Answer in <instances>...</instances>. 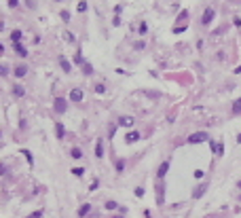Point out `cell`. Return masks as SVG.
Masks as SVG:
<instances>
[{"mask_svg": "<svg viewBox=\"0 0 241 218\" xmlns=\"http://www.w3.org/2000/svg\"><path fill=\"white\" fill-rule=\"evenodd\" d=\"M188 144H201V142H209V135L205 133V131H195L188 135V140H186Z\"/></svg>", "mask_w": 241, "mask_h": 218, "instance_id": "1", "label": "cell"}, {"mask_svg": "<svg viewBox=\"0 0 241 218\" xmlns=\"http://www.w3.org/2000/svg\"><path fill=\"white\" fill-rule=\"evenodd\" d=\"M214 17H216V11L209 6V9H205V13L201 15V23H203V26H209V23L214 21Z\"/></svg>", "mask_w": 241, "mask_h": 218, "instance_id": "2", "label": "cell"}, {"mask_svg": "<svg viewBox=\"0 0 241 218\" xmlns=\"http://www.w3.org/2000/svg\"><path fill=\"white\" fill-rule=\"evenodd\" d=\"M53 108H55V112H57V114H64V112L68 110V102H66L64 97H55V104H53Z\"/></svg>", "mask_w": 241, "mask_h": 218, "instance_id": "3", "label": "cell"}, {"mask_svg": "<svg viewBox=\"0 0 241 218\" xmlns=\"http://www.w3.org/2000/svg\"><path fill=\"white\" fill-rule=\"evenodd\" d=\"M169 165H171L169 161H163V163L159 165V170H157V178H159V180H163V178L167 176V172H169Z\"/></svg>", "mask_w": 241, "mask_h": 218, "instance_id": "4", "label": "cell"}, {"mask_svg": "<svg viewBox=\"0 0 241 218\" xmlns=\"http://www.w3.org/2000/svg\"><path fill=\"white\" fill-rule=\"evenodd\" d=\"M116 123H119L121 127H133V125H136V119H133V117H125V114H123V117H119V121H116Z\"/></svg>", "mask_w": 241, "mask_h": 218, "instance_id": "5", "label": "cell"}, {"mask_svg": "<svg viewBox=\"0 0 241 218\" xmlns=\"http://www.w3.org/2000/svg\"><path fill=\"white\" fill-rule=\"evenodd\" d=\"M163 201H165V188H163V184L159 180V184H157V203L163 206Z\"/></svg>", "mask_w": 241, "mask_h": 218, "instance_id": "6", "label": "cell"}, {"mask_svg": "<svg viewBox=\"0 0 241 218\" xmlns=\"http://www.w3.org/2000/svg\"><path fill=\"white\" fill-rule=\"evenodd\" d=\"M205 191H207V184H205V182H203V184H199V186L193 191V199H201V197L205 195Z\"/></svg>", "mask_w": 241, "mask_h": 218, "instance_id": "7", "label": "cell"}, {"mask_svg": "<svg viewBox=\"0 0 241 218\" xmlns=\"http://www.w3.org/2000/svg\"><path fill=\"white\" fill-rule=\"evenodd\" d=\"M140 140V131H129L127 135H125V142L127 144H133V142H138Z\"/></svg>", "mask_w": 241, "mask_h": 218, "instance_id": "8", "label": "cell"}, {"mask_svg": "<svg viewBox=\"0 0 241 218\" xmlns=\"http://www.w3.org/2000/svg\"><path fill=\"white\" fill-rule=\"evenodd\" d=\"M59 66H61L64 72H72V66H70V62H68L64 55H59Z\"/></svg>", "mask_w": 241, "mask_h": 218, "instance_id": "9", "label": "cell"}, {"mask_svg": "<svg viewBox=\"0 0 241 218\" xmlns=\"http://www.w3.org/2000/svg\"><path fill=\"white\" fill-rule=\"evenodd\" d=\"M70 100L72 102H83V91L81 89H72L70 91Z\"/></svg>", "mask_w": 241, "mask_h": 218, "instance_id": "10", "label": "cell"}, {"mask_svg": "<svg viewBox=\"0 0 241 218\" xmlns=\"http://www.w3.org/2000/svg\"><path fill=\"white\" fill-rule=\"evenodd\" d=\"M55 135H57V140H64V135H66L64 123H55Z\"/></svg>", "mask_w": 241, "mask_h": 218, "instance_id": "11", "label": "cell"}, {"mask_svg": "<svg viewBox=\"0 0 241 218\" xmlns=\"http://www.w3.org/2000/svg\"><path fill=\"white\" fill-rule=\"evenodd\" d=\"M95 157H97V159L104 157V140H97V142H95Z\"/></svg>", "mask_w": 241, "mask_h": 218, "instance_id": "12", "label": "cell"}, {"mask_svg": "<svg viewBox=\"0 0 241 218\" xmlns=\"http://www.w3.org/2000/svg\"><path fill=\"white\" fill-rule=\"evenodd\" d=\"M13 49H15V51H17V55H21V57H26V55H28V49H26L21 43H15V44H13Z\"/></svg>", "mask_w": 241, "mask_h": 218, "instance_id": "13", "label": "cell"}, {"mask_svg": "<svg viewBox=\"0 0 241 218\" xmlns=\"http://www.w3.org/2000/svg\"><path fill=\"white\" fill-rule=\"evenodd\" d=\"M89 212H91V203H83V206L78 208V216H81V218H83V216H87Z\"/></svg>", "mask_w": 241, "mask_h": 218, "instance_id": "14", "label": "cell"}, {"mask_svg": "<svg viewBox=\"0 0 241 218\" xmlns=\"http://www.w3.org/2000/svg\"><path fill=\"white\" fill-rule=\"evenodd\" d=\"M26 74H28V68H26V66H17V68H15V76H17V79H23Z\"/></svg>", "mask_w": 241, "mask_h": 218, "instance_id": "15", "label": "cell"}, {"mask_svg": "<svg viewBox=\"0 0 241 218\" xmlns=\"http://www.w3.org/2000/svg\"><path fill=\"white\" fill-rule=\"evenodd\" d=\"M21 36H23V34H21V30H13V32H11V40H13V44H15V43H21Z\"/></svg>", "mask_w": 241, "mask_h": 218, "instance_id": "16", "label": "cell"}, {"mask_svg": "<svg viewBox=\"0 0 241 218\" xmlns=\"http://www.w3.org/2000/svg\"><path fill=\"white\" fill-rule=\"evenodd\" d=\"M13 95H15V97H23V95H26V89L21 87V85H15V87H13Z\"/></svg>", "mask_w": 241, "mask_h": 218, "instance_id": "17", "label": "cell"}, {"mask_svg": "<svg viewBox=\"0 0 241 218\" xmlns=\"http://www.w3.org/2000/svg\"><path fill=\"white\" fill-rule=\"evenodd\" d=\"M81 68H83V74H87V76H91V74H93V66H91L89 62H85Z\"/></svg>", "mask_w": 241, "mask_h": 218, "instance_id": "18", "label": "cell"}, {"mask_svg": "<svg viewBox=\"0 0 241 218\" xmlns=\"http://www.w3.org/2000/svg\"><path fill=\"white\" fill-rule=\"evenodd\" d=\"M233 114H241V97L233 102Z\"/></svg>", "mask_w": 241, "mask_h": 218, "instance_id": "19", "label": "cell"}, {"mask_svg": "<svg viewBox=\"0 0 241 218\" xmlns=\"http://www.w3.org/2000/svg\"><path fill=\"white\" fill-rule=\"evenodd\" d=\"M119 208H121V206H119L116 201H112V199H110V201H106V210H110V212H112V210H119Z\"/></svg>", "mask_w": 241, "mask_h": 218, "instance_id": "20", "label": "cell"}, {"mask_svg": "<svg viewBox=\"0 0 241 218\" xmlns=\"http://www.w3.org/2000/svg\"><path fill=\"white\" fill-rule=\"evenodd\" d=\"M64 38H66V43H70V44H74V40H76V36L72 32H64Z\"/></svg>", "mask_w": 241, "mask_h": 218, "instance_id": "21", "label": "cell"}, {"mask_svg": "<svg viewBox=\"0 0 241 218\" xmlns=\"http://www.w3.org/2000/svg\"><path fill=\"white\" fill-rule=\"evenodd\" d=\"M184 19H188V11H186V9L178 13V17H176V21H184Z\"/></svg>", "mask_w": 241, "mask_h": 218, "instance_id": "22", "label": "cell"}, {"mask_svg": "<svg viewBox=\"0 0 241 218\" xmlns=\"http://www.w3.org/2000/svg\"><path fill=\"white\" fill-rule=\"evenodd\" d=\"M74 64H78V66H83V64H85V57H83V53H81V51L74 55Z\"/></svg>", "mask_w": 241, "mask_h": 218, "instance_id": "23", "label": "cell"}, {"mask_svg": "<svg viewBox=\"0 0 241 218\" xmlns=\"http://www.w3.org/2000/svg\"><path fill=\"white\" fill-rule=\"evenodd\" d=\"M114 167H116V172H119V174H123V170H125V159H119Z\"/></svg>", "mask_w": 241, "mask_h": 218, "instance_id": "24", "label": "cell"}, {"mask_svg": "<svg viewBox=\"0 0 241 218\" xmlns=\"http://www.w3.org/2000/svg\"><path fill=\"white\" fill-rule=\"evenodd\" d=\"M43 216H45V212H43V210H34L32 214H28L26 218H43Z\"/></svg>", "mask_w": 241, "mask_h": 218, "instance_id": "25", "label": "cell"}, {"mask_svg": "<svg viewBox=\"0 0 241 218\" xmlns=\"http://www.w3.org/2000/svg\"><path fill=\"white\" fill-rule=\"evenodd\" d=\"M21 153H23V157H26V161H28V163L32 165V163H34V157H32V153H30V150H21Z\"/></svg>", "mask_w": 241, "mask_h": 218, "instance_id": "26", "label": "cell"}, {"mask_svg": "<svg viewBox=\"0 0 241 218\" xmlns=\"http://www.w3.org/2000/svg\"><path fill=\"white\" fill-rule=\"evenodd\" d=\"M72 157L74 159H83V150L81 148H72Z\"/></svg>", "mask_w": 241, "mask_h": 218, "instance_id": "27", "label": "cell"}, {"mask_svg": "<svg viewBox=\"0 0 241 218\" xmlns=\"http://www.w3.org/2000/svg\"><path fill=\"white\" fill-rule=\"evenodd\" d=\"M76 9H78V13H85V11H87V2H85V0H81Z\"/></svg>", "mask_w": 241, "mask_h": 218, "instance_id": "28", "label": "cell"}, {"mask_svg": "<svg viewBox=\"0 0 241 218\" xmlns=\"http://www.w3.org/2000/svg\"><path fill=\"white\" fill-rule=\"evenodd\" d=\"M72 174L76 176V178H81V176L85 174V170H83V167H74V170H72Z\"/></svg>", "mask_w": 241, "mask_h": 218, "instance_id": "29", "label": "cell"}, {"mask_svg": "<svg viewBox=\"0 0 241 218\" xmlns=\"http://www.w3.org/2000/svg\"><path fill=\"white\" fill-rule=\"evenodd\" d=\"M216 155H218V157H222V155H224V144H222V142L218 144V148H216Z\"/></svg>", "mask_w": 241, "mask_h": 218, "instance_id": "30", "label": "cell"}, {"mask_svg": "<svg viewBox=\"0 0 241 218\" xmlns=\"http://www.w3.org/2000/svg\"><path fill=\"white\" fill-rule=\"evenodd\" d=\"M59 17H61L64 21H70V13H68V11H61V13H59Z\"/></svg>", "mask_w": 241, "mask_h": 218, "instance_id": "31", "label": "cell"}, {"mask_svg": "<svg viewBox=\"0 0 241 218\" xmlns=\"http://www.w3.org/2000/svg\"><path fill=\"white\" fill-rule=\"evenodd\" d=\"M203 176H205V172H203V170H195V178H197V180H201Z\"/></svg>", "mask_w": 241, "mask_h": 218, "instance_id": "32", "label": "cell"}, {"mask_svg": "<svg viewBox=\"0 0 241 218\" xmlns=\"http://www.w3.org/2000/svg\"><path fill=\"white\" fill-rule=\"evenodd\" d=\"M184 30H186V26H178V28H174V32H176V34H182Z\"/></svg>", "mask_w": 241, "mask_h": 218, "instance_id": "33", "label": "cell"}, {"mask_svg": "<svg viewBox=\"0 0 241 218\" xmlns=\"http://www.w3.org/2000/svg\"><path fill=\"white\" fill-rule=\"evenodd\" d=\"M136 197H144V188H142V186L136 188Z\"/></svg>", "mask_w": 241, "mask_h": 218, "instance_id": "34", "label": "cell"}, {"mask_svg": "<svg viewBox=\"0 0 241 218\" xmlns=\"http://www.w3.org/2000/svg\"><path fill=\"white\" fill-rule=\"evenodd\" d=\"M9 6H11V9H17V6H19V0H9Z\"/></svg>", "mask_w": 241, "mask_h": 218, "instance_id": "35", "label": "cell"}, {"mask_svg": "<svg viewBox=\"0 0 241 218\" xmlns=\"http://www.w3.org/2000/svg\"><path fill=\"white\" fill-rule=\"evenodd\" d=\"M9 74V68L6 66H0V76H6Z\"/></svg>", "mask_w": 241, "mask_h": 218, "instance_id": "36", "label": "cell"}, {"mask_svg": "<svg viewBox=\"0 0 241 218\" xmlns=\"http://www.w3.org/2000/svg\"><path fill=\"white\" fill-rule=\"evenodd\" d=\"M146 30H148V26L142 21V23H140V34H146Z\"/></svg>", "mask_w": 241, "mask_h": 218, "instance_id": "37", "label": "cell"}, {"mask_svg": "<svg viewBox=\"0 0 241 218\" xmlns=\"http://www.w3.org/2000/svg\"><path fill=\"white\" fill-rule=\"evenodd\" d=\"M95 91H97V93H104V91H106V87L99 83V85H95Z\"/></svg>", "mask_w": 241, "mask_h": 218, "instance_id": "38", "label": "cell"}, {"mask_svg": "<svg viewBox=\"0 0 241 218\" xmlns=\"http://www.w3.org/2000/svg\"><path fill=\"white\" fill-rule=\"evenodd\" d=\"M97 184H99V182H97V180H93V182H91V186H89V191H95Z\"/></svg>", "mask_w": 241, "mask_h": 218, "instance_id": "39", "label": "cell"}, {"mask_svg": "<svg viewBox=\"0 0 241 218\" xmlns=\"http://www.w3.org/2000/svg\"><path fill=\"white\" fill-rule=\"evenodd\" d=\"M112 26H121V19H119V15H116V17L112 19Z\"/></svg>", "mask_w": 241, "mask_h": 218, "instance_id": "40", "label": "cell"}, {"mask_svg": "<svg viewBox=\"0 0 241 218\" xmlns=\"http://www.w3.org/2000/svg\"><path fill=\"white\" fill-rule=\"evenodd\" d=\"M233 23H235L237 28H241V19H239V17H235V19H233Z\"/></svg>", "mask_w": 241, "mask_h": 218, "instance_id": "41", "label": "cell"}, {"mask_svg": "<svg viewBox=\"0 0 241 218\" xmlns=\"http://www.w3.org/2000/svg\"><path fill=\"white\" fill-rule=\"evenodd\" d=\"M235 72H237V74H241V66H239V68H235Z\"/></svg>", "mask_w": 241, "mask_h": 218, "instance_id": "42", "label": "cell"}, {"mask_svg": "<svg viewBox=\"0 0 241 218\" xmlns=\"http://www.w3.org/2000/svg\"><path fill=\"white\" fill-rule=\"evenodd\" d=\"M237 142H239V144H241V133H239V135H237Z\"/></svg>", "mask_w": 241, "mask_h": 218, "instance_id": "43", "label": "cell"}, {"mask_svg": "<svg viewBox=\"0 0 241 218\" xmlns=\"http://www.w3.org/2000/svg\"><path fill=\"white\" fill-rule=\"evenodd\" d=\"M2 53H4V49H2V44H0V55H2Z\"/></svg>", "mask_w": 241, "mask_h": 218, "instance_id": "44", "label": "cell"}, {"mask_svg": "<svg viewBox=\"0 0 241 218\" xmlns=\"http://www.w3.org/2000/svg\"><path fill=\"white\" fill-rule=\"evenodd\" d=\"M231 2H235V4H237V2H241V0H231Z\"/></svg>", "mask_w": 241, "mask_h": 218, "instance_id": "45", "label": "cell"}, {"mask_svg": "<svg viewBox=\"0 0 241 218\" xmlns=\"http://www.w3.org/2000/svg\"><path fill=\"white\" fill-rule=\"evenodd\" d=\"M112 218H125V216H112Z\"/></svg>", "mask_w": 241, "mask_h": 218, "instance_id": "46", "label": "cell"}, {"mask_svg": "<svg viewBox=\"0 0 241 218\" xmlns=\"http://www.w3.org/2000/svg\"><path fill=\"white\" fill-rule=\"evenodd\" d=\"M55 2H61V0H55Z\"/></svg>", "mask_w": 241, "mask_h": 218, "instance_id": "47", "label": "cell"}]
</instances>
